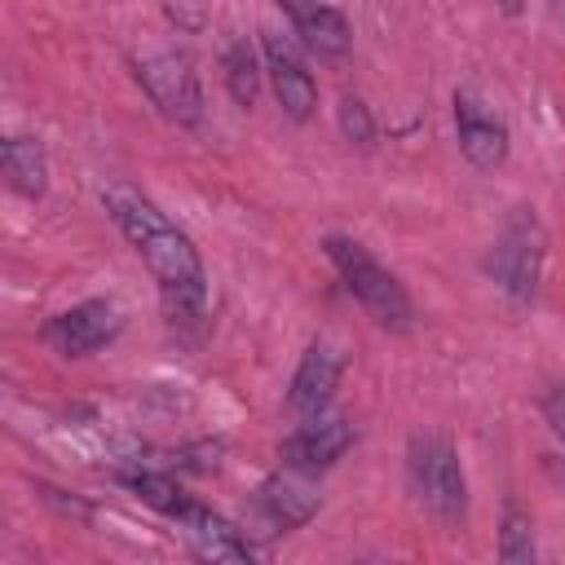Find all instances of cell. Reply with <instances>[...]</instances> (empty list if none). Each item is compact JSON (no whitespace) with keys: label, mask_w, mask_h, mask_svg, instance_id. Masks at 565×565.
<instances>
[{"label":"cell","mask_w":565,"mask_h":565,"mask_svg":"<svg viewBox=\"0 0 565 565\" xmlns=\"http://www.w3.org/2000/svg\"><path fill=\"white\" fill-rule=\"evenodd\" d=\"M102 207L110 212L119 234L132 243V252L141 256V265L159 282L168 322L172 327H199L207 313V274H203V256H199L194 238L154 199H146L132 185H106Z\"/></svg>","instance_id":"1"},{"label":"cell","mask_w":565,"mask_h":565,"mask_svg":"<svg viewBox=\"0 0 565 565\" xmlns=\"http://www.w3.org/2000/svg\"><path fill=\"white\" fill-rule=\"evenodd\" d=\"M322 252L335 265V274L349 287V296L366 309V318H375V327H384V331H411L415 305H411V296H406V287H402V278L393 269H384L349 234H327L322 238Z\"/></svg>","instance_id":"2"},{"label":"cell","mask_w":565,"mask_h":565,"mask_svg":"<svg viewBox=\"0 0 565 565\" xmlns=\"http://www.w3.org/2000/svg\"><path fill=\"white\" fill-rule=\"evenodd\" d=\"M543 260H547V230H543L539 212L521 203L508 212L481 269L512 305H530L539 296V282H543Z\"/></svg>","instance_id":"3"},{"label":"cell","mask_w":565,"mask_h":565,"mask_svg":"<svg viewBox=\"0 0 565 565\" xmlns=\"http://www.w3.org/2000/svg\"><path fill=\"white\" fill-rule=\"evenodd\" d=\"M132 75H137L141 93L150 97V106L163 119H172L177 128H194L203 119V84H199V71L185 53H172V49L137 53Z\"/></svg>","instance_id":"4"},{"label":"cell","mask_w":565,"mask_h":565,"mask_svg":"<svg viewBox=\"0 0 565 565\" xmlns=\"http://www.w3.org/2000/svg\"><path fill=\"white\" fill-rule=\"evenodd\" d=\"M406 472L415 494L441 516V521H463L468 512V477L463 463L455 455V446L446 437L433 433H415L406 446Z\"/></svg>","instance_id":"5"},{"label":"cell","mask_w":565,"mask_h":565,"mask_svg":"<svg viewBox=\"0 0 565 565\" xmlns=\"http://www.w3.org/2000/svg\"><path fill=\"white\" fill-rule=\"evenodd\" d=\"M322 508V499L313 494L309 477L287 468V472H274L265 477L256 490H252V503H247V539H278L287 530H300L305 521H313Z\"/></svg>","instance_id":"6"},{"label":"cell","mask_w":565,"mask_h":565,"mask_svg":"<svg viewBox=\"0 0 565 565\" xmlns=\"http://www.w3.org/2000/svg\"><path fill=\"white\" fill-rule=\"evenodd\" d=\"M124 331V309L106 296H93V300H79L62 313H53L44 322V344L66 358V362H79V358H93L97 349H106L110 340H119Z\"/></svg>","instance_id":"7"},{"label":"cell","mask_w":565,"mask_h":565,"mask_svg":"<svg viewBox=\"0 0 565 565\" xmlns=\"http://www.w3.org/2000/svg\"><path fill=\"white\" fill-rule=\"evenodd\" d=\"M353 441H358L353 424L344 415L322 411L313 419H300V428L282 437V463L296 468V472H305V477H318V472L335 468L353 450Z\"/></svg>","instance_id":"8"},{"label":"cell","mask_w":565,"mask_h":565,"mask_svg":"<svg viewBox=\"0 0 565 565\" xmlns=\"http://www.w3.org/2000/svg\"><path fill=\"white\" fill-rule=\"evenodd\" d=\"M177 525H181V539L190 543V552L199 561H212V565H247V561H256V543L247 539V530L225 521L221 512L203 508L199 499L177 516Z\"/></svg>","instance_id":"9"},{"label":"cell","mask_w":565,"mask_h":565,"mask_svg":"<svg viewBox=\"0 0 565 565\" xmlns=\"http://www.w3.org/2000/svg\"><path fill=\"white\" fill-rule=\"evenodd\" d=\"M455 132H459V154L477 168V172H494L508 163L512 150V132L508 124L486 110V102H477L472 93H455Z\"/></svg>","instance_id":"10"},{"label":"cell","mask_w":565,"mask_h":565,"mask_svg":"<svg viewBox=\"0 0 565 565\" xmlns=\"http://www.w3.org/2000/svg\"><path fill=\"white\" fill-rule=\"evenodd\" d=\"M260 44H265V75L274 84V97H278L282 115L296 119V124H309L318 115V79L309 75V66L300 62V53L282 35L265 31Z\"/></svg>","instance_id":"11"},{"label":"cell","mask_w":565,"mask_h":565,"mask_svg":"<svg viewBox=\"0 0 565 565\" xmlns=\"http://www.w3.org/2000/svg\"><path fill=\"white\" fill-rule=\"evenodd\" d=\"M340 375H344V358H340V349L327 344V340H313V344L300 353L296 375H291V388H287V406H291V415L313 419V415L331 411L335 388H340Z\"/></svg>","instance_id":"12"},{"label":"cell","mask_w":565,"mask_h":565,"mask_svg":"<svg viewBox=\"0 0 565 565\" xmlns=\"http://www.w3.org/2000/svg\"><path fill=\"white\" fill-rule=\"evenodd\" d=\"M278 4L287 9L291 31L300 35V44H305L309 53L331 57V62L349 57V49H353V26H349V18H344L340 9H331V4H322V0H278Z\"/></svg>","instance_id":"13"},{"label":"cell","mask_w":565,"mask_h":565,"mask_svg":"<svg viewBox=\"0 0 565 565\" xmlns=\"http://www.w3.org/2000/svg\"><path fill=\"white\" fill-rule=\"evenodd\" d=\"M0 168H4V181L22 194V199H40L49 190V154L35 137H4L0 141Z\"/></svg>","instance_id":"14"},{"label":"cell","mask_w":565,"mask_h":565,"mask_svg":"<svg viewBox=\"0 0 565 565\" xmlns=\"http://www.w3.org/2000/svg\"><path fill=\"white\" fill-rule=\"evenodd\" d=\"M119 481L141 499V503H150L154 512H163V516H181L194 499L181 490V481L177 477H168V472H154V468H128V472H119Z\"/></svg>","instance_id":"15"},{"label":"cell","mask_w":565,"mask_h":565,"mask_svg":"<svg viewBox=\"0 0 565 565\" xmlns=\"http://www.w3.org/2000/svg\"><path fill=\"white\" fill-rule=\"evenodd\" d=\"M221 66H225V88H230V97H234L243 110H247V106H256L260 71H265V62L256 57V49H252L247 40H234V44L225 49Z\"/></svg>","instance_id":"16"},{"label":"cell","mask_w":565,"mask_h":565,"mask_svg":"<svg viewBox=\"0 0 565 565\" xmlns=\"http://www.w3.org/2000/svg\"><path fill=\"white\" fill-rule=\"evenodd\" d=\"M494 552L508 565H530L539 556V547H534V521H530V512L516 499L503 503V525H499V547Z\"/></svg>","instance_id":"17"},{"label":"cell","mask_w":565,"mask_h":565,"mask_svg":"<svg viewBox=\"0 0 565 565\" xmlns=\"http://www.w3.org/2000/svg\"><path fill=\"white\" fill-rule=\"evenodd\" d=\"M335 124H340V137L349 146H358V150H371L375 146V119H371V106L362 97L344 93L340 106H335Z\"/></svg>","instance_id":"18"},{"label":"cell","mask_w":565,"mask_h":565,"mask_svg":"<svg viewBox=\"0 0 565 565\" xmlns=\"http://www.w3.org/2000/svg\"><path fill=\"white\" fill-rule=\"evenodd\" d=\"M539 411H543L547 428L565 441V384H547V388H543V397H539Z\"/></svg>","instance_id":"19"},{"label":"cell","mask_w":565,"mask_h":565,"mask_svg":"<svg viewBox=\"0 0 565 565\" xmlns=\"http://www.w3.org/2000/svg\"><path fill=\"white\" fill-rule=\"evenodd\" d=\"M521 4H525V0H499L503 13H521Z\"/></svg>","instance_id":"20"}]
</instances>
